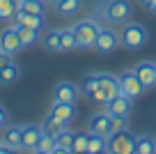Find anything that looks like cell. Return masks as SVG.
<instances>
[{"label": "cell", "mask_w": 156, "mask_h": 154, "mask_svg": "<svg viewBox=\"0 0 156 154\" xmlns=\"http://www.w3.org/2000/svg\"><path fill=\"white\" fill-rule=\"evenodd\" d=\"M97 16L106 19L108 23L124 25L133 16V5H131V0H99Z\"/></svg>", "instance_id": "cell-1"}, {"label": "cell", "mask_w": 156, "mask_h": 154, "mask_svg": "<svg viewBox=\"0 0 156 154\" xmlns=\"http://www.w3.org/2000/svg\"><path fill=\"white\" fill-rule=\"evenodd\" d=\"M101 25L97 23L94 19H83L73 25V35H76V42L78 48H92L94 46V39H97Z\"/></svg>", "instance_id": "cell-2"}, {"label": "cell", "mask_w": 156, "mask_h": 154, "mask_svg": "<svg viewBox=\"0 0 156 154\" xmlns=\"http://www.w3.org/2000/svg\"><path fill=\"white\" fill-rule=\"evenodd\" d=\"M119 42H122L129 51H138V48H142L147 44V28L140 25V23H124Z\"/></svg>", "instance_id": "cell-3"}, {"label": "cell", "mask_w": 156, "mask_h": 154, "mask_svg": "<svg viewBox=\"0 0 156 154\" xmlns=\"http://www.w3.org/2000/svg\"><path fill=\"white\" fill-rule=\"evenodd\" d=\"M133 147H136V136L129 129L115 131V134L108 136V152L112 154H131Z\"/></svg>", "instance_id": "cell-4"}, {"label": "cell", "mask_w": 156, "mask_h": 154, "mask_svg": "<svg viewBox=\"0 0 156 154\" xmlns=\"http://www.w3.org/2000/svg\"><path fill=\"white\" fill-rule=\"evenodd\" d=\"M119 90H122V94H126L129 99H138L145 87L140 85L136 72H133V69H126V72L119 74Z\"/></svg>", "instance_id": "cell-5"}, {"label": "cell", "mask_w": 156, "mask_h": 154, "mask_svg": "<svg viewBox=\"0 0 156 154\" xmlns=\"http://www.w3.org/2000/svg\"><path fill=\"white\" fill-rule=\"evenodd\" d=\"M119 46V35L115 32V30L110 28H101L97 35V39H94V51H99V53H112L115 48Z\"/></svg>", "instance_id": "cell-6"}, {"label": "cell", "mask_w": 156, "mask_h": 154, "mask_svg": "<svg viewBox=\"0 0 156 154\" xmlns=\"http://www.w3.org/2000/svg\"><path fill=\"white\" fill-rule=\"evenodd\" d=\"M21 48H23V44H21V37H19L16 25H9V28H5L2 32H0V51L14 55V53H19Z\"/></svg>", "instance_id": "cell-7"}, {"label": "cell", "mask_w": 156, "mask_h": 154, "mask_svg": "<svg viewBox=\"0 0 156 154\" xmlns=\"http://www.w3.org/2000/svg\"><path fill=\"white\" fill-rule=\"evenodd\" d=\"M21 131H23L21 149H25V152H34V149H37L39 138H41V134H44L41 124H23V127H21Z\"/></svg>", "instance_id": "cell-8"}, {"label": "cell", "mask_w": 156, "mask_h": 154, "mask_svg": "<svg viewBox=\"0 0 156 154\" xmlns=\"http://www.w3.org/2000/svg\"><path fill=\"white\" fill-rule=\"evenodd\" d=\"M106 111L110 113V115L129 117V115H131V111H133V99H129L126 94H122V92H119L117 97H112V99L106 104Z\"/></svg>", "instance_id": "cell-9"}, {"label": "cell", "mask_w": 156, "mask_h": 154, "mask_svg": "<svg viewBox=\"0 0 156 154\" xmlns=\"http://www.w3.org/2000/svg\"><path fill=\"white\" fill-rule=\"evenodd\" d=\"M78 94H80V90H78V85H73L71 81H60L58 85H55V90H53V99L64 101V104H76Z\"/></svg>", "instance_id": "cell-10"}, {"label": "cell", "mask_w": 156, "mask_h": 154, "mask_svg": "<svg viewBox=\"0 0 156 154\" xmlns=\"http://www.w3.org/2000/svg\"><path fill=\"white\" fill-rule=\"evenodd\" d=\"M87 131H90V134H97V136H103V138H108V136L112 134V131H110V113H108V111L94 113L92 120H90Z\"/></svg>", "instance_id": "cell-11"}, {"label": "cell", "mask_w": 156, "mask_h": 154, "mask_svg": "<svg viewBox=\"0 0 156 154\" xmlns=\"http://www.w3.org/2000/svg\"><path fill=\"white\" fill-rule=\"evenodd\" d=\"M133 72H136L138 81H140V85L145 87V90L156 85V64L154 62H138Z\"/></svg>", "instance_id": "cell-12"}, {"label": "cell", "mask_w": 156, "mask_h": 154, "mask_svg": "<svg viewBox=\"0 0 156 154\" xmlns=\"http://www.w3.org/2000/svg\"><path fill=\"white\" fill-rule=\"evenodd\" d=\"M12 21H14L16 25H28V28H34V30H41L44 23H46L44 14H30V12H23V9L16 12Z\"/></svg>", "instance_id": "cell-13"}, {"label": "cell", "mask_w": 156, "mask_h": 154, "mask_svg": "<svg viewBox=\"0 0 156 154\" xmlns=\"http://www.w3.org/2000/svg\"><path fill=\"white\" fill-rule=\"evenodd\" d=\"M99 90L106 94V104L112 99V97H117L119 94V78H115V76H110V74H99Z\"/></svg>", "instance_id": "cell-14"}, {"label": "cell", "mask_w": 156, "mask_h": 154, "mask_svg": "<svg viewBox=\"0 0 156 154\" xmlns=\"http://www.w3.org/2000/svg\"><path fill=\"white\" fill-rule=\"evenodd\" d=\"M48 115H53V117H58L60 122H71L73 120V115H76V106L73 104H64V101H55L53 99V106H51V113Z\"/></svg>", "instance_id": "cell-15"}, {"label": "cell", "mask_w": 156, "mask_h": 154, "mask_svg": "<svg viewBox=\"0 0 156 154\" xmlns=\"http://www.w3.org/2000/svg\"><path fill=\"white\" fill-rule=\"evenodd\" d=\"M21 138H23V131H21L19 124H7L5 127V134H2V140L9 145L14 152L21 149Z\"/></svg>", "instance_id": "cell-16"}, {"label": "cell", "mask_w": 156, "mask_h": 154, "mask_svg": "<svg viewBox=\"0 0 156 154\" xmlns=\"http://www.w3.org/2000/svg\"><path fill=\"white\" fill-rule=\"evenodd\" d=\"M73 134H76V131H71V129H67V127H64V129L60 131L58 136H55V152H58V154H67V152H71Z\"/></svg>", "instance_id": "cell-17"}, {"label": "cell", "mask_w": 156, "mask_h": 154, "mask_svg": "<svg viewBox=\"0 0 156 154\" xmlns=\"http://www.w3.org/2000/svg\"><path fill=\"white\" fill-rule=\"evenodd\" d=\"M23 0H0V21H12Z\"/></svg>", "instance_id": "cell-18"}, {"label": "cell", "mask_w": 156, "mask_h": 154, "mask_svg": "<svg viewBox=\"0 0 156 154\" xmlns=\"http://www.w3.org/2000/svg\"><path fill=\"white\" fill-rule=\"evenodd\" d=\"M136 154H154L156 152V140L151 136H136Z\"/></svg>", "instance_id": "cell-19"}, {"label": "cell", "mask_w": 156, "mask_h": 154, "mask_svg": "<svg viewBox=\"0 0 156 154\" xmlns=\"http://www.w3.org/2000/svg\"><path fill=\"white\" fill-rule=\"evenodd\" d=\"M16 25V23H14ZM16 30H19V37H21V44L25 46H32V44L39 42V30L34 28H28V25H16Z\"/></svg>", "instance_id": "cell-20"}, {"label": "cell", "mask_w": 156, "mask_h": 154, "mask_svg": "<svg viewBox=\"0 0 156 154\" xmlns=\"http://www.w3.org/2000/svg\"><path fill=\"white\" fill-rule=\"evenodd\" d=\"M19 76H21L19 64H16V62H9L7 67L0 69V85H12V83H14Z\"/></svg>", "instance_id": "cell-21"}, {"label": "cell", "mask_w": 156, "mask_h": 154, "mask_svg": "<svg viewBox=\"0 0 156 154\" xmlns=\"http://www.w3.org/2000/svg\"><path fill=\"white\" fill-rule=\"evenodd\" d=\"M80 7H83V0H62L60 5H55V9L60 16H73L80 12Z\"/></svg>", "instance_id": "cell-22"}, {"label": "cell", "mask_w": 156, "mask_h": 154, "mask_svg": "<svg viewBox=\"0 0 156 154\" xmlns=\"http://www.w3.org/2000/svg\"><path fill=\"white\" fill-rule=\"evenodd\" d=\"M78 48L76 35H73V28H64L60 30V51H73Z\"/></svg>", "instance_id": "cell-23"}, {"label": "cell", "mask_w": 156, "mask_h": 154, "mask_svg": "<svg viewBox=\"0 0 156 154\" xmlns=\"http://www.w3.org/2000/svg\"><path fill=\"white\" fill-rule=\"evenodd\" d=\"M87 152H90V154H101V152H108V138H103V136H97V134H90Z\"/></svg>", "instance_id": "cell-24"}, {"label": "cell", "mask_w": 156, "mask_h": 154, "mask_svg": "<svg viewBox=\"0 0 156 154\" xmlns=\"http://www.w3.org/2000/svg\"><path fill=\"white\" fill-rule=\"evenodd\" d=\"M99 87V74H85L83 78H80V90H83V94L92 97V92Z\"/></svg>", "instance_id": "cell-25"}, {"label": "cell", "mask_w": 156, "mask_h": 154, "mask_svg": "<svg viewBox=\"0 0 156 154\" xmlns=\"http://www.w3.org/2000/svg\"><path fill=\"white\" fill-rule=\"evenodd\" d=\"M64 122H60L58 117H53V115H46V120H44V124H41V129H44V134H51V136H58L60 131L64 129Z\"/></svg>", "instance_id": "cell-26"}, {"label": "cell", "mask_w": 156, "mask_h": 154, "mask_svg": "<svg viewBox=\"0 0 156 154\" xmlns=\"http://www.w3.org/2000/svg\"><path fill=\"white\" fill-rule=\"evenodd\" d=\"M44 48L46 51H53V53H58L60 51V30H48V32L44 35Z\"/></svg>", "instance_id": "cell-27"}, {"label": "cell", "mask_w": 156, "mask_h": 154, "mask_svg": "<svg viewBox=\"0 0 156 154\" xmlns=\"http://www.w3.org/2000/svg\"><path fill=\"white\" fill-rule=\"evenodd\" d=\"M34 152H39V154H51V152H55V136L41 134V138H39L37 149H34Z\"/></svg>", "instance_id": "cell-28"}, {"label": "cell", "mask_w": 156, "mask_h": 154, "mask_svg": "<svg viewBox=\"0 0 156 154\" xmlns=\"http://www.w3.org/2000/svg\"><path fill=\"white\" fill-rule=\"evenodd\" d=\"M87 143H90V131H76L71 152H87Z\"/></svg>", "instance_id": "cell-29"}, {"label": "cell", "mask_w": 156, "mask_h": 154, "mask_svg": "<svg viewBox=\"0 0 156 154\" xmlns=\"http://www.w3.org/2000/svg\"><path fill=\"white\" fill-rule=\"evenodd\" d=\"M21 9L30 12V14H44L46 12V2L44 0H23V2H21Z\"/></svg>", "instance_id": "cell-30"}, {"label": "cell", "mask_w": 156, "mask_h": 154, "mask_svg": "<svg viewBox=\"0 0 156 154\" xmlns=\"http://www.w3.org/2000/svg\"><path fill=\"white\" fill-rule=\"evenodd\" d=\"M129 117H122V115H110V131L115 134V131H124L129 129Z\"/></svg>", "instance_id": "cell-31"}, {"label": "cell", "mask_w": 156, "mask_h": 154, "mask_svg": "<svg viewBox=\"0 0 156 154\" xmlns=\"http://www.w3.org/2000/svg\"><path fill=\"white\" fill-rule=\"evenodd\" d=\"M12 58H14L12 53H5V51H0V69H2V67H7L9 62H14Z\"/></svg>", "instance_id": "cell-32"}, {"label": "cell", "mask_w": 156, "mask_h": 154, "mask_svg": "<svg viewBox=\"0 0 156 154\" xmlns=\"http://www.w3.org/2000/svg\"><path fill=\"white\" fill-rule=\"evenodd\" d=\"M92 99H94V101H99V104H106V94H103V92L99 90V87L92 92Z\"/></svg>", "instance_id": "cell-33"}, {"label": "cell", "mask_w": 156, "mask_h": 154, "mask_svg": "<svg viewBox=\"0 0 156 154\" xmlns=\"http://www.w3.org/2000/svg\"><path fill=\"white\" fill-rule=\"evenodd\" d=\"M7 127V111L0 106V129H5Z\"/></svg>", "instance_id": "cell-34"}, {"label": "cell", "mask_w": 156, "mask_h": 154, "mask_svg": "<svg viewBox=\"0 0 156 154\" xmlns=\"http://www.w3.org/2000/svg\"><path fill=\"white\" fill-rule=\"evenodd\" d=\"M147 9H149V12H154V14H156V0H151V2H149V7H147Z\"/></svg>", "instance_id": "cell-35"}, {"label": "cell", "mask_w": 156, "mask_h": 154, "mask_svg": "<svg viewBox=\"0 0 156 154\" xmlns=\"http://www.w3.org/2000/svg\"><path fill=\"white\" fill-rule=\"evenodd\" d=\"M48 2H51V5H53V7H55V5H60L62 0H48Z\"/></svg>", "instance_id": "cell-36"}, {"label": "cell", "mask_w": 156, "mask_h": 154, "mask_svg": "<svg viewBox=\"0 0 156 154\" xmlns=\"http://www.w3.org/2000/svg\"><path fill=\"white\" fill-rule=\"evenodd\" d=\"M140 2H142L145 7H149V2H151V0H140Z\"/></svg>", "instance_id": "cell-37"}, {"label": "cell", "mask_w": 156, "mask_h": 154, "mask_svg": "<svg viewBox=\"0 0 156 154\" xmlns=\"http://www.w3.org/2000/svg\"><path fill=\"white\" fill-rule=\"evenodd\" d=\"M0 143H2V136H0Z\"/></svg>", "instance_id": "cell-38"}]
</instances>
